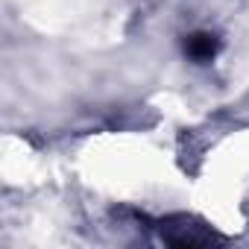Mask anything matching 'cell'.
I'll list each match as a JSON object with an SVG mask.
<instances>
[{"label":"cell","mask_w":249,"mask_h":249,"mask_svg":"<svg viewBox=\"0 0 249 249\" xmlns=\"http://www.w3.org/2000/svg\"><path fill=\"white\" fill-rule=\"evenodd\" d=\"M161 237L170 243V246H214L220 243V234L194 220V217H170L161 223Z\"/></svg>","instance_id":"cell-1"},{"label":"cell","mask_w":249,"mask_h":249,"mask_svg":"<svg viewBox=\"0 0 249 249\" xmlns=\"http://www.w3.org/2000/svg\"><path fill=\"white\" fill-rule=\"evenodd\" d=\"M185 50H188V56L194 62H211L217 56V50H220V41L211 33H194V36H188Z\"/></svg>","instance_id":"cell-2"}]
</instances>
